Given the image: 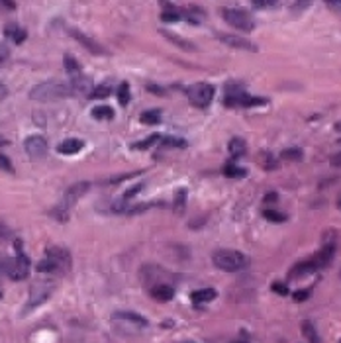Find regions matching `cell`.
<instances>
[{"label": "cell", "mask_w": 341, "mask_h": 343, "mask_svg": "<svg viewBox=\"0 0 341 343\" xmlns=\"http://www.w3.org/2000/svg\"><path fill=\"white\" fill-rule=\"evenodd\" d=\"M333 255H335V245L333 244L324 245L310 259H304V261H300V263H296V265L292 267L288 271V278H302L312 275V273H318V271H322L324 267H328L333 261Z\"/></svg>", "instance_id": "cell-1"}, {"label": "cell", "mask_w": 341, "mask_h": 343, "mask_svg": "<svg viewBox=\"0 0 341 343\" xmlns=\"http://www.w3.org/2000/svg\"><path fill=\"white\" fill-rule=\"evenodd\" d=\"M71 253L65 247H49L45 251V257L37 263V271L39 273H53V275H65L71 269Z\"/></svg>", "instance_id": "cell-2"}, {"label": "cell", "mask_w": 341, "mask_h": 343, "mask_svg": "<svg viewBox=\"0 0 341 343\" xmlns=\"http://www.w3.org/2000/svg\"><path fill=\"white\" fill-rule=\"evenodd\" d=\"M73 94V89L69 83H59V80H45L35 85L30 90V98L35 102H55L61 98H69Z\"/></svg>", "instance_id": "cell-3"}, {"label": "cell", "mask_w": 341, "mask_h": 343, "mask_svg": "<svg viewBox=\"0 0 341 343\" xmlns=\"http://www.w3.org/2000/svg\"><path fill=\"white\" fill-rule=\"evenodd\" d=\"M212 263L220 271L237 273V271H243V269L249 267V257L239 253V251H233V249H218L212 255Z\"/></svg>", "instance_id": "cell-4"}, {"label": "cell", "mask_w": 341, "mask_h": 343, "mask_svg": "<svg viewBox=\"0 0 341 343\" xmlns=\"http://www.w3.org/2000/svg\"><path fill=\"white\" fill-rule=\"evenodd\" d=\"M222 18L235 30H242V32H253L255 30L253 16L242 8H222Z\"/></svg>", "instance_id": "cell-5"}, {"label": "cell", "mask_w": 341, "mask_h": 343, "mask_svg": "<svg viewBox=\"0 0 341 343\" xmlns=\"http://www.w3.org/2000/svg\"><path fill=\"white\" fill-rule=\"evenodd\" d=\"M30 257L22 251V241L16 239V259L14 261H8V271L6 275L12 278V280H24L30 275Z\"/></svg>", "instance_id": "cell-6"}, {"label": "cell", "mask_w": 341, "mask_h": 343, "mask_svg": "<svg viewBox=\"0 0 341 343\" xmlns=\"http://www.w3.org/2000/svg\"><path fill=\"white\" fill-rule=\"evenodd\" d=\"M214 87L208 83H194L187 89V96L192 106L196 108H208L210 102L214 100Z\"/></svg>", "instance_id": "cell-7"}, {"label": "cell", "mask_w": 341, "mask_h": 343, "mask_svg": "<svg viewBox=\"0 0 341 343\" xmlns=\"http://www.w3.org/2000/svg\"><path fill=\"white\" fill-rule=\"evenodd\" d=\"M88 187H90V183H77V185H71V187L65 190L63 200L59 202V206H61V208H65V210L73 208L78 200L83 198V196L88 192Z\"/></svg>", "instance_id": "cell-8"}, {"label": "cell", "mask_w": 341, "mask_h": 343, "mask_svg": "<svg viewBox=\"0 0 341 343\" xmlns=\"http://www.w3.org/2000/svg\"><path fill=\"white\" fill-rule=\"evenodd\" d=\"M67 32H69V35H71L73 39H77L78 44L83 45L87 51H90V53H94V55H106V53H108L98 42H94L92 37H88L87 33H83L81 30H77V28H69Z\"/></svg>", "instance_id": "cell-9"}, {"label": "cell", "mask_w": 341, "mask_h": 343, "mask_svg": "<svg viewBox=\"0 0 341 343\" xmlns=\"http://www.w3.org/2000/svg\"><path fill=\"white\" fill-rule=\"evenodd\" d=\"M24 149H26V153L33 159H39V157H44L47 153V139H45L44 135H28L26 139H24Z\"/></svg>", "instance_id": "cell-10"}, {"label": "cell", "mask_w": 341, "mask_h": 343, "mask_svg": "<svg viewBox=\"0 0 341 343\" xmlns=\"http://www.w3.org/2000/svg\"><path fill=\"white\" fill-rule=\"evenodd\" d=\"M216 37L220 39L222 44H226L228 47H233V49L257 51V45L251 44V42H249V39H245V37H239V35H233V33H216Z\"/></svg>", "instance_id": "cell-11"}, {"label": "cell", "mask_w": 341, "mask_h": 343, "mask_svg": "<svg viewBox=\"0 0 341 343\" xmlns=\"http://www.w3.org/2000/svg\"><path fill=\"white\" fill-rule=\"evenodd\" d=\"M49 294H51V288H35L32 294H30V300L24 304L22 312L28 314V312H32L33 308H37L39 304H44L45 300L49 298Z\"/></svg>", "instance_id": "cell-12"}, {"label": "cell", "mask_w": 341, "mask_h": 343, "mask_svg": "<svg viewBox=\"0 0 341 343\" xmlns=\"http://www.w3.org/2000/svg\"><path fill=\"white\" fill-rule=\"evenodd\" d=\"M112 320L114 321H128V324H133V326H137V328H147V324H149V321L145 320L143 316L135 314V312H130V310L116 312V314L112 316Z\"/></svg>", "instance_id": "cell-13"}, {"label": "cell", "mask_w": 341, "mask_h": 343, "mask_svg": "<svg viewBox=\"0 0 341 343\" xmlns=\"http://www.w3.org/2000/svg\"><path fill=\"white\" fill-rule=\"evenodd\" d=\"M71 85V89H73V94L77 92V94H90L92 92V78L87 77V75H77V77H73V80L69 83Z\"/></svg>", "instance_id": "cell-14"}, {"label": "cell", "mask_w": 341, "mask_h": 343, "mask_svg": "<svg viewBox=\"0 0 341 343\" xmlns=\"http://www.w3.org/2000/svg\"><path fill=\"white\" fill-rule=\"evenodd\" d=\"M83 147H85L83 139H77V137H69V139H65V142H61V144L57 145V151H59L61 155H77Z\"/></svg>", "instance_id": "cell-15"}, {"label": "cell", "mask_w": 341, "mask_h": 343, "mask_svg": "<svg viewBox=\"0 0 341 343\" xmlns=\"http://www.w3.org/2000/svg\"><path fill=\"white\" fill-rule=\"evenodd\" d=\"M161 35H163L165 39H169L173 45L180 47V49H185V51H196V45L192 44V42H188L187 37H180V35L169 32V30H161Z\"/></svg>", "instance_id": "cell-16"}, {"label": "cell", "mask_w": 341, "mask_h": 343, "mask_svg": "<svg viewBox=\"0 0 341 343\" xmlns=\"http://www.w3.org/2000/svg\"><path fill=\"white\" fill-rule=\"evenodd\" d=\"M151 296L155 300H159V302H169V300H173V296H175V288L171 287V285L159 283V285H155L151 288Z\"/></svg>", "instance_id": "cell-17"}, {"label": "cell", "mask_w": 341, "mask_h": 343, "mask_svg": "<svg viewBox=\"0 0 341 343\" xmlns=\"http://www.w3.org/2000/svg\"><path fill=\"white\" fill-rule=\"evenodd\" d=\"M218 296V292L214 290V288H200V290H194L192 294H190V298L192 302L200 306V304H206V302H212V300Z\"/></svg>", "instance_id": "cell-18"}, {"label": "cell", "mask_w": 341, "mask_h": 343, "mask_svg": "<svg viewBox=\"0 0 341 343\" xmlns=\"http://www.w3.org/2000/svg\"><path fill=\"white\" fill-rule=\"evenodd\" d=\"M4 35H6L8 39H12L14 44H24L28 33H26V30L20 28L18 24H8V26L4 28Z\"/></svg>", "instance_id": "cell-19"}, {"label": "cell", "mask_w": 341, "mask_h": 343, "mask_svg": "<svg viewBox=\"0 0 341 343\" xmlns=\"http://www.w3.org/2000/svg\"><path fill=\"white\" fill-rule=\"evenodd\" d=\"M183 18H185V12L178 10L175 4H163V12H161L163 22H178Z\"/></svg>", "instance_id": "cell-20"}, {"label": "cell", "mask_w": 341, "mask_h": 343, "mask_svg": "<svg viewBox=\"0 0 341 343\" xmlns=\"http://www.w3.org/2000/svg\"><path fill=\"white\" fill-rule=\"evenodd\" d=\"M228 149H230L233 159H242L247 153V144H245V139H242V137H233V139H230V144H228Z\"/></svg>", "instance_id": "cell-21"}, {"label": "cell", "mask_w": 341, "mask_h": 343, "mask_svg": "<svg viewBox=\"0 0 341 343\" xmlns=\"http://www.w3.org/2000/svg\"><path fill=\"white\" fill-rule=\"evenodd\" d=\"M185 208H187V188H178L175 192V200H173V212L183 214Z\"/></svg>", "instance_id": "cell-22"}, {"label": "cell", "mask_w": 341, "mask_h": 343, "mask_svg": "<svg viewBox=\"0 0 341 343\" xmlns=\"http://www.w3.org/2000/svg\"><path fill=\"white\" fill-rule=\"evenodd\" d=\"M139 120L145 126H155V124L161 122V112L159 110H145L139 114Z\"/></svg>", "instance_id": "cell-23"}, {"label": "cell", "mask_w": 341, "mask_h": 343, "mask_svg": "<svg viewBox=\"0 0 341 343\" xmlns=\"http://www.w3.org/2000/svg\"><path fill=\"white\" fill-rule=\"evenodd\" d=\"M302 333H304V337L308 339L310 343H319V335L316 332V328H314V324L312 321H302Z\"/></svg>", "instance_id": "cell-24"}, {"label": "cell", "mask_w": 341, "mask_h": 343, "mask_svg": "<svg viewBox=\"0 0 341 343\" xmlns=\"http://www.w3.org/2000/svg\"><path fill=\"white\" fill-rule=\"evenodd\" d=\"M247 175V171L242 169V167L233 165V163H228V165L224 167V177L228 178H243Z\"/></svg>", "instance_id": "cell-25"}, {"label": "cell", "mask_w": 341, "mask_h": 343, "mask_svg": "<svg viewBox=\"0 0 341 343\" xmlns=\"http://www.w3.org/2000/svg\"><path fill=\"white\" fill-rule=\"evenodd\" d=\"M92 118L94 120H112L114 110L110 106H96V108H92Z\"/></svg>", "instance_id": "cell-26"}, {"label": "cell", "mask_w": 341, "mask_h": 343, "mask_svg": "<svg viewBox=\"0 0 341 343\" xmlns=\"http://www.w3.org/2000/svg\"><path fill=\"white\" fill-rule=\"evenodd\" d=\"M280 159H285V161H302L304 159V151L298 149V147H288V149H285L280 153Z\"/></svg>", "instance_id": "cell-27"}, {"label": "cell", "mask_w": 341, "mask_h": 343, "mask_svg": "<svg viewBox=\"0 0 341 343\" xmlns=\"http://www.w3.org/2000/svg\"><path fill=\"white\" fill-rule=\"evenodd\" d=\"M63 65H65V69H67V73L69 75H81V65L77 63V59L73 55H65V61H63Z\"/></svg>", "instance_id": "cell-28"}, {"label": "cell", "mask_w": 341, "mask_h": 343, "mask_svg": "<svg viewBox=\"0 0 341 343\" xmlns=\"http://www.w3.org/2000/svg\"><path fill=\"white\" fill-rule=\"evenodd\" d=\"M110 92H112L110 83H102V85H98L96 89H92V92H90V98H106Z\"/></svg>", "instance_id": "cell-29"}, {"label": "cell", "mask_w": 341, "mask_h": 343, "mask_svg": "<svg viewBox=\"0 0 341 343\" xmlns=\"http://www.w3.org/2000/svg\"><path fill=\"white\" fill-rule=\"evenodd\" d=\"M130 98H132V94H130V85H128V83H122L120 89H118V102H120L122 106H126V104H130Z\"/></svg>", "instance_id": "cell-30"}, {"label": "cell", "mask_w": 341, "mask_h": 343, "mask_svg": "<svg viewBox=\"0 0 341 343\" xmlns=\"http://www.w3.org/2000/svg\"><path fill=\"white\" fill-rule=\"evenodd\" d=\"M161 137L163 135H159V133H155V135H149L145 142H137V144L132 145V149H147V147H151V145L159 144L161 142Z\"/></svg>", "instance_id": "cell-31"}, {"label": "cell", "mask_w": 341, "mask_h": 343, "mask_svg": "<svg viewBox=\"0 0 341 343\" xmlns=\"http://www.w3.org/2000/svg\"><path fill=\"white\" fill-rule=\"evenodd\" d=\"M263 218L269 221H275V224H283L286 221V216L283 212H276V210H263Z\"/></svg>", "instance_id": "cell-32"}, {"label": "cell", "mask_w": 341, "mask_h": 343, "mask_svg": "<svg viewBox=\"0 0 341 343\" xmlns=\"http://www.w3.org/2000/svg\"><path fill=\"white\" fill-rule=\"evenodd\" d=\"M161 144L165 147H185L187 142L180 139V137H161Z\"/></svg>", "instance_id": "cell-33"}, {"label": "cell", "mask_w": 341, "mask_h": 343, "mask_svg": "<svg viewBox=\"0 0 341 343\" xmlns=\"http://www.w3.org/2000/svg\"><path fill=\"white\" fill-rule=\"evenodd\" d=\"M12 237H14V232L4 221H0V241H10Z\"/></svg>", "instance_id": "cell-34"}, {"label": "cell", "mask_w": 341, "mask_h": 343, "mask_svg": "<svg viewBox=\"0 0 341 343\" xmlns=\"http://www.w3.org/2000/svg\"><path fill=\"white\" fill-rule=\"evenodd\" d=\"M251 6H253V8H259V10H269V8H278L280 4H278V2H269V0H265V2L255 0V2H251Z\"/></svg>", "instance_id": "cell-35"}, {"label": "cell", "mask_w": 341, "mask_h": 343, "mask_svg": "<svg viewBox=\"0 0 341 343\" xmlns=\"http://www.w3.org/2000/svg\"><path fill=\"white\" fill-rule=\"evenodd\" d=\"M271 288H273V292L280 294V296H286V294L290 292V290H288V285H286V283H278V280H276V283H273V285H271Z\"/></svg>", "instance_id": "cell-36"}, {"label": "cell", "mask_w": 341, "mask_h": 343, "mask_svg": "<svg viewBox=\"0 0 341 343\" xmlns=\"http://www.w3.org/2000/svg\"><path fill=\"white\" fill-rule=\"evenodd\" d=\"M310 294H312V288H302L292 294V298H294V302H304V300H308Z\"/></svg>", "instance_id": "cell-37"}, {"label": "cell", "mask_w": 341, "mask_h": 343, "mask_svg": "<svg viewBox=\"0 0 341 343\" xmlns=\"http://www.w3.org/2000/svg\"><path fill=\"white\" fill-rule=\"evenodd\" d=\"M142 188H143V185H133L132 188H128L124 194H122V200H130V198H133L137 192H142Z\"/></svg>", "instance_id": "cell-38"}, {"label": "cell", "mask_w": 341, "mask_h": 343, "mask_svg": "<svg viewBox=\"0 0 341 343\" xmlns=\"http://www.w3.org/2000/svg\"><path fill=\"white\" fill-rule=\"evenodd\" d=\"M263 167L265 169H269V171L276 167V159L273 153H263Z\"/></svg>", "instance_id": "cell-39"}, {"label": "cell", "mask_w": 341, "mask_h": 343, "mask_svg": "<svg viewBox=\"0 0 341 343\" xmlns=\"http://www.w3.org/2000/svg\"><path fill=\"white\" fill-rule=\"evenodd\" d=\"M312 4L310 2H290V10L292 12H302L306 10V8H310Z\"/></svg>", "instance_id": "cell-40"}, {"label": "cell", "mask_w": 341, "mask_h": 343, "mask_svg": "<svg viewBox=\"0 0 341 343\" xmlns=\"http://www.w3.org/2000/svg\"><path fill=\"white\" fill-rule=\"evenodd\" d=\"M10 57V47L6 44H0V65Z\"/></svg>", "instance_id": "cell-41"}, {"label": "cell", "mask_w": 341, "mask_h": 343, "mask_svg": "<svg viewBox=\"0 0 341 343\" xmlns=\"http://www.w3.org/2000/svg\"><path fill=\"white\" fill-rule=\"evenodd\" d=\"M0 167H2L6 173H14V167L10 165V161L6 159V155H0Z\"/></svg>", "instance_id": "cell-42"}, {"label": "cell", "mask_w": 341, "mask_h": 343, "mask_svg": "<svg viewBox=\"0 0 341 343\" xmlns=\"http://www.w3.org/2000/svg\"><path fill=\"white\" fill-rule=\"evenodd\" d=\"M326 6L333 12H339L341 14V0H330V2H326Z\"/></svg>", "instance_id": "cell-43"}, {"label": "cell", "mask_w": 341, "mask_h": 343, "mask_svg": "<svg viewBox=\"0 0 341 343\" xmlns=\"http://www.w3.org/2000/svg\"><path fill=\"white\" fill-rule=\"evenodd\" d=\"M276 200H278V194H276V192H269V194H265L263 196L265 204H275Z\"/></svg>", "instance_id": "cell-44"}, {"label": "cell", "mask_w": 341, "mask_h": 343, "mask_svg": "<svg viewBox=\"0 0 341 343\" xmlns=\"http://www.w3.org/2000/svg\"><path fill=\"white\" fill-rule=\"evenodd\" d=\"M330 165L331 167H337V169H339V167H341V151L330 157Z\"/></svg>", "instance_id": "cell-45"}, {"label": "cell", "mask_w": 341, "mask_h": 343, "mask_svg": "<svg viewBox=\"0 0 341 343\" xmlns=\"http://www.w3.org/2000/svg\"><path fill=\"white\" fill-rule=\"evenodd\" d=\"M6 271H8V261L0 259V275H6Z\"/></svg>", "instance_id": "cell-46"}, {"label": "cell", "mask_w": 341, "mask_h": 343, "mask_svg": "<svg viewBox=\"0 0 341 343\" xmlns=\"http://www.w3.org/2000/svg\"><path fill=\"white\" fill-rule=\"evenodd\" d=\"M147 90H151L153 94H165V92H163V90L159 89V87H155V85H151V83L147 85Z\"/></svg>", "instance_id": "cell-47"}, {"label": "cell", "mask_w": 341, "mask_h": 343, "mask_svg": "<svg viewBox=\"0 0 341 343\" xmlns=\"http://www.w3.org/2000/svg\"><path fill=\"white\" fill-rule=\"evenodd\" d=\"M2 8H8V10H16V2H0Z\"/></svg>", "instance_id": "cell-48"}, {"label": "cell", "mask_w": 341, "mask_h": 343, "mask_svg": "<svg viewBox=\"0 0 341 343\" xmlns=\"http://www.w3.org/2000/svg\"><path fill=\"white\" fill-rule=\"evenodd\" d=\"M6 94H8V89H6V87H4V85H2V83H0V100L4 98V96H6Z\"/></svg>", "instance_id": "cell-49"}, {"label": "cell", "mask_w": 341, "mask_h": 343, "mask_svg": "<svg viewBox=\"0 0 341 343\" xmlns=\"http://www.w3.org/2000/svg\"><path fill=\"white\" fill-rule=\"evenodd\" d=\"M335 130H337V132H341V122H337V126H335Z\"/></svg>", "instance_id": "cell-50"}, {"label": "cell", "mask_w": 341, "mask_h": 343, "mask_svg": "<svg viewBox=\"0 0 341 343\" xmlns=\"http://www.w3.org/2000/svg\"><path fill=\"white\" fill-rule=\"evenodd\" d=\"M337 208H339V210H341V198L337 200Z\"/></svg>", "instance_id": "cell-51"}, {"label": "cell", "mask_w": 341, "mask_h": 343, "mask_svg": "<svg viewBox=\"0 0 341 343\" xmlns=\"http://www.w3.org/2000/svg\"><path fill=\"white\" fill-rule=\"evenodd\" d=\"M233 343H247V341H233Z\"/></svg>", "instance_id": "cell-52"}, {"label": "cell", "mask_w": 341, "mask_h": 343, "mask_svg": "<svg viewBox=\"0 0 341 343\" xmlns=\"http://www.w3.org/2000/svg\"><path fill=\"white\" fill-rule=\"evenodd\" d=\"M339 343H341V339H339Z\"/></svg>", "instance_id": "cell-53"}]
</instances>
